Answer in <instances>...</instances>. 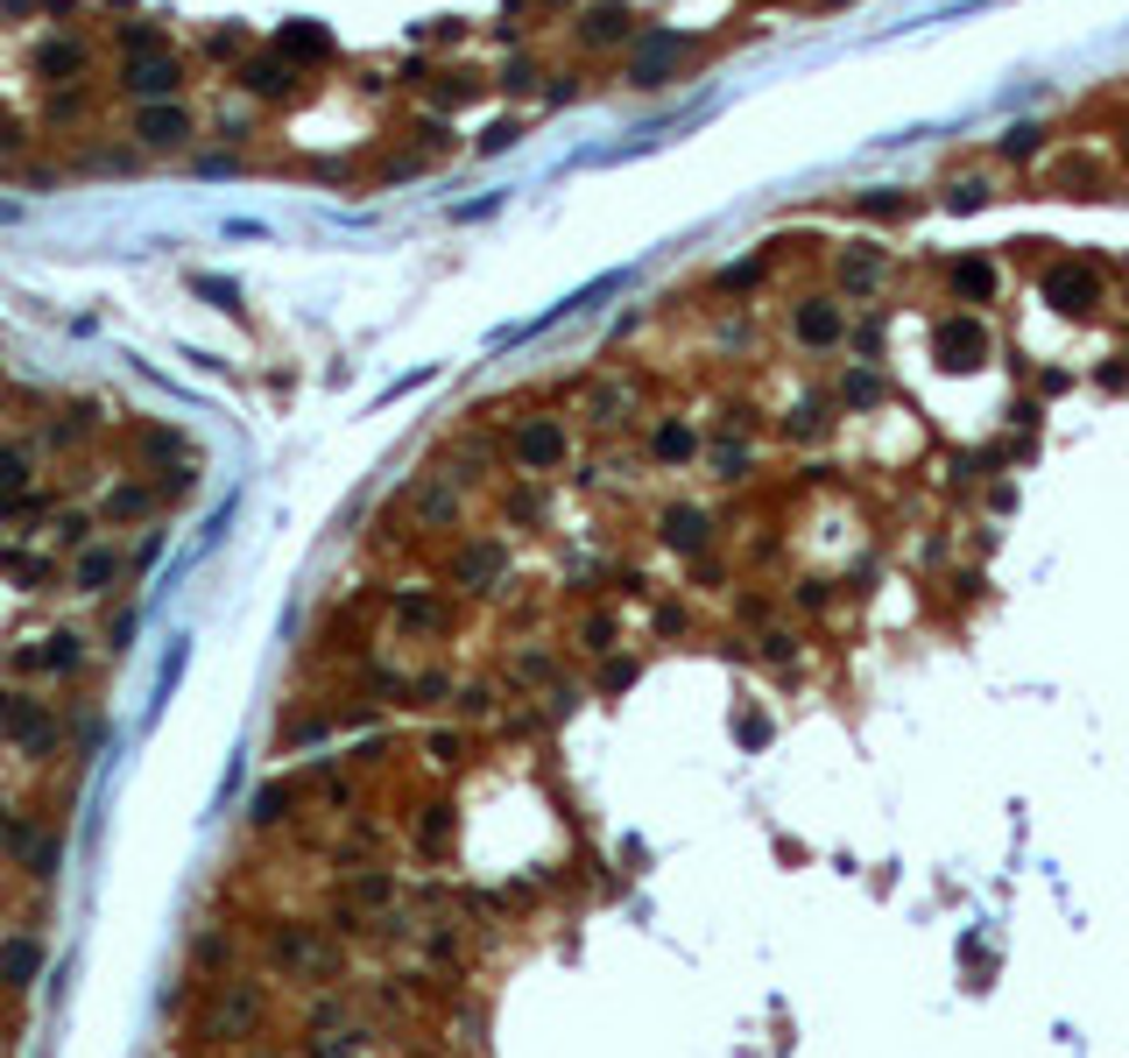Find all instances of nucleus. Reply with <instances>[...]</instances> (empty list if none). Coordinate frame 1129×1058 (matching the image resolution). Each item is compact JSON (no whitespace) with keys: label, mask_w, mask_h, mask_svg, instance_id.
<instances>
[{"label":"nucleus","mask_w":1129,"mask_h":1058,"mask_svg":"<svg viewBox=\"0 0 1129 1058\" xmlns=\"http://www.w3.org/2000/svg\"><path fill=\"white\" fill-rule=\"evenodd\" d=\"M699 57V35L685 29H636V43H628V85L657 92V85H678V71Z\"/></svg>","instance_id":"f257e3e1"},{"label":"nucleus","mask_w":1129,"mask_h":1058,"mask_svg":"<svg viewBox=\"0 0 1129 1058\" xmlns=\"http://www.w3.org/2000/svg\"><path fill=\"white\" fill-rule=\"evenodd\" d=\"M783 325H791L798 353H833V346H848V304H840L833 290H798L791 304H783Z\"/></svg>","instance_id":"f03ea898"},{"label":"nucleus","mask_w":1129,"mask_h":1058,"mask_svg":"<svg viewBox=\"0 0 1129 1058\" xmlns=\"http://www.w3.org/2000/svg\"><path fill=\"white\" fill-rule=\"evenodd\" d=\"M1038 297H1045V311H1059V318H1095L1108 304V283H1101V268H1087V261H1045L1038 268Z\"/></svg>","instance_id":"7ed1b4c3"},{"label":"nucleus","mask_w":1129,"mask_h":1058,"mask_svg":"<svg viewBox=\"0 0 1129 1058\" xmlns=\"http://www.w3.org/2000/svg\"><path fill=\"white\" fill-rule=\"evenodd\" d=\"M995 353V332L982 325V311H940L932 318V360L946 374H974Z\"/></svg>","instance_id":"20e7f679"},{"label":"nucleus","mask_w":1129,"mask_h":1058,"mask_svg":"<svg viewBox=\"0 0 1129 1058\" xmlns=\"http://www.w3.org/2000/svg\"><path fill=\"white\" fill-rule=\"evenodd\" d=\"M509 459H515V466H523L530 480L558 473L565 459H572V431H565V417H523V423H515V438H509Z\"/></svg>","instance_id":"39448f33"},{"label":"nucleus","mask_w":1129,"mask_h":1058,"mask_svg":"<svg viewBox=\"0 0 1129 1058\" xmlns=\"http://www.w3.org/2000/svg\"><path fill=\"white\" fill-rule=\"evenodd\" d=\"M890 283V255L875 240H848L833 255V297H883Z\"/></svg>","instance_id":"423d86ee"},{"label":"nucleus","mask_w":1129,"mask_h":1058,"mask_svg":"<svg viewBox=\"0 0 1129 1058\" xmlns=\"http://www.w3.org/2000/svg\"><path fill=\"white\" fill-rule=\"evenodd\" d=\"M940 283H946V297L961 304V311H982V304L1003 297V268H995V255H953L940 268Z\"/></svg>","instance_id":"0eeeda50"},{"label":"nucleus","mask_w":1129,"mask_h":1058,"mask_svg":"<svg viewBox=\"0 0 1129 1058\" xmlns=\"http://www.w3.org/2000/svg\"><path fill=\"white\" fill-rule=\"evenodd\" d=\"M135 134H142V148H191L198 142V113L184 100H148L135 113Z\"/></svg>","instance_id":"6e6552de"},{"label":"nucleus","mask_w":1129,"mask_h":1058,"mask_svg":"<svg viewBox=\"0 0 1129 1058\" xmlns=\"http://www.w3.org/2000/svg\"><path fill=\"white\" fill-rule=\"evenodd\" d=\"M403 502H410V515H417L424 530H452L459 515H466V494H459V480H452V473H424V480H410V494H403Z\"/></svg>","instance_id":"1a4fd4ad"},{"label":"nucleus","mask_w":1129,"mask_h":1058,"mask_svg":"<svg viewBox=\"0 0 1129 1058\" xmlns=\"http://www.w3.org/2000/svg\"><path fill=\"white\" fill-rule=\"evenodd\" d=\"M572 35H579V50H622V43H636V8L628 0H593L572 22Z\"/></svg>","instance_id":"9d476101"},{"label":"nucleus","mask_w":1129,"mask_h":1058,"mask_svg":"<svg viewBox=\"0 0 1129 1058\" xmlns=\"http://www.w3.org/2000/svg\"><path fill=\"white\" fill-rule=\"evenodd\" d=\"M657 544L678 551V557H699L706 544H714V515H706L699 502H671L657 515Z\"/></svg>","instance_id":"9b49d317"},{"label":"nucleus","mask_w":1129,"mask_h":1058,"mask_svg":"<svg viewBox=\"0 0 1129 1058\" xmlns=\"http://www.w3.org/2000/svg\"><path fill=\"white\" fill-rule=\"evenodd\" d=\"M261 1024V995L240 988V980H226V988L213 995V1009H205V1037H247Z\"/></svg>","instance_id":"f8f14e48"},{"label":"nucleus","mask_w":1129,"mask_h":1058,"mask_svg":"<svg viewBox=\"0 0 1129 1058\" xmlns=\"http://www.w3.org/2000/svg\"><path fill=\"white\" fill-rule=\"evenodd\" d=\"M184 85V64H177V57H135V64H121V92H127V100H170V92H177Z\"/></svg>","instance_id":"ddd939ff"},{"label":"nucleus","mask_w":1129,"mask_h":1058,"mask_svg":"<svg viewBox=\"0 0 1129 1058\" xmlns=\"http://www.w3.org/2000/svg\"><path fill=\"white\" fill-rule=\"evenodd\" d=\"M1045 184L1059 191V198H1101V191H1108V163L1101 156H1051Z\"/></svg>","instance_id":"4468645a"},{"label":"nucleus","mask_w":1129,"mask_h":1058,"mask_svg":"<svg viewBox=\"0 0 1129 1058\" xmlns=\"http://www.w3.org/2000/svg\"><path fill=\"white\" fill-rule=\"evenodd\" d=\"M883 396H890V374L875 368V360H854V368L833 381V402H840L848 417H869V410H883Z\"/></svg>","instance_id":"2eb2a0df"},{"label":"nucleus","mask_w":1129,"mask_h":1058,"mask_svg":"<svg viewBox=\"0 0 1129 1058\" xmlns=\"http://www.w3.org/2000/svg\"><path fill=\"white\" fill-rule=\"evenodd\" d=\"M502 565H509L502 544H494V536H473V544H459V557H452V579L473 586V593H487L494 579H502Z\"/></svg>","instance_id":"dca6fc26"},{"label":"nucleus","mask_w":1129,"mask_h":1058,"mask_svg":"<svg viewBox=\"0 0 1129 1058\" xmlns=\"http://www.w3.org/2000/svg\"><path fill=\"white\" fill-rule=\"evenodd\" d=\"M276 57L290 71H304V64H332V35H325L318 22H283L276 29Z\"/></svg>","instance_id":"f3484780"},{"label":"nucleus","mask_w":1129,"mask_h":1058,"mask_svg":"<svg viewBox=\"0 0 1129 1058\" xmlns=\"http://www.w3.org/2000/svg\"><path fill=\"white\" fill-rule=\"evenodd\" d=\"M234 79H240V92H255V100H290V79H297V71L269 50V57H247V64H234Z\"/></svg>","instance_id":"a211bd4d"},{"label":"nucleus","mask_w":1129,"mask_h":1058,"mask_svg":"<svg viewBox=\"0 0 1129 1058\" xmlns=\"http://www.w3.org/2000/svg\"><path fill=\"white\" fill-rule=\"evenodd\" d=\"M649 459H657V466H692V459H699V431L685 417H657V431H649Z\"/></svg>","instance_id":"6ab92c4d"},{"label":"nucleus","mask_w":1129,"mask_h":1058,"mask_svg":"<svg viewBox=\"0 0 1129 1058\" xmlns=\"http://www.w3.org/2000/svg\"><path fill=\"white\" fill-rule=\"evenodd\" d=\"M121 572H127L121 551H113V544H92V551H79V565H71V586H79V593H106Z\"/></svg>","instance_id":"aec40b11"},{"label":"nucleus","mask_w":1129,"mask_h":1058,"mask_svg":"<svg viewBox=\"0 0 1129 1058\" xmlns=\"http://www.w3.org/2000/svg\"><path fill=\"white\" fill-rule=\"evenodd\" d=\"M156 502H163V494H156V480H121V487H113L106 494V523H142V515H156Z\"/></svg>","instance_id":"412c9836"},{"label":"nucleus","mask_w":1129,"mask_h":1058,"mask_svg":"<svg viewBox=\"0 0 1129 1058\" xmlns=\"http://www.w3.org/2000/svg\"><path fill=\"white\" fill-rule=\"evenodd\" d=\"M35 71H43V79H50V85H64V79H79V71H85V43H79V35H50V43H43V50H35Z\"/></svg>","instance_id":"4be33fe9"},{"label":"nucleus","mask_w":1129,"mask_h":1058,"mask_svg":"<svg viewBox=\"0 0 1129 1058\" xmlns=\"http://www.w3.org/2000/svg\"><path fill=\"white\" fill-rule=\"evenodd\" d=\"M833 410H840L833 389H827V396H805L791 417H783V438H819V431H833Z\"/></svg>","instance_id":"5701e85b"},{"label":"nucleus","mask_w":1129,"mask_h":1058,"mask_svg":"<svg viewBox=\"0 0 1129 1058\" xmlns=\"http://www.w3.org/2000/svg\"><path fill=\"white\" fill-rule=\"evenodd\" d=\"M988 198H995V177H988V170H967V177H953V184L940 191L946 212H982Z\"/></svg>","instance_id":"b1692460"},{"label":"nucleus","mask_w":1129,"mask_h":1058,"mask_svg":"<svg viewBox=\"0 0 1129 1058\" xmlns=\"http://www.w3.org/2000/svg\"><path fill=\"white\" fill-rule=\"evenodd\" d=\"M628 410H636V389H622V381L593 389V402H586V417L601 423V431H622V423H628Z\"/></svg>","instance_id":"393cba45"},{"label":"nucleus","mask_w":1129,"mask_h":1058,"mask_svg":"<svg viewBox=\"0 0 1129 1058\" xmlns=\"http://www.w3.org/2000/svg\"><path fill=\"white\" fill-rule=\"evenodd\" d=\"M854 212H861V219H911L917 198H911V191H854Z\"/></svg>","instance_id":"a878e982"},{"label":"nucleus","mask_w":1129,"mask_h":1058,"mask_svg":"<svg viewBox=\"0 0 1129 1058\" xmlns=\"http://www.w3.org/2000/svg\"><path fill=\"white\" fill-rule=\"evenodd\" d=\"M29 480H35V459H29V445H0V502L29 494Z\"/></svg>","instance_id":"bb28decb"},{"label":"nucleus","mask_w":1129,"mask_h":1058,"mask_svg":"<svg viewBox=\"0 0 1129 1058\" xmlns=\"http://www.w3.org/2000/svg\"><path fill=\"white\" fill-rule=\"evenodd\" d=\"M995 156H1003V163H1030V156H1045V127H1038V121H1017V127L1003 134V142H995Z\"/></svg>","instance_id":"cd10ccee"},{"label":"nucleus","mask_w":1129,"mask_h":1058,"mask_svg":"<svg viewBox=\"0 0 1129 1058\" xmlns=\"http://www.w3.org/2000/svg\"><path fill=\"white\" fill-rule=\"evenodd\" d=\"M396 622L403 628H445V600H431V593H396Z\"/></svg>","instance_id":"c85d7f7f"},{"label":"nucleus","mask_w":1129,"mask_h":1058,"mask_svg":"<svg viewBox=\"0 0 1129 1058\" xmlns=\"http://www.w3.org/2000/svg\"><path fill=\"white\" fill-rule=\"evenodd\" d=\"M756 283H770V255H756V261H735V268H720V276H714V290H720V297H741V290H756Z\"/></svg>","instance_id":"c756f323"},{"label":"nucleus","mask_w":1129,"mask_h":1058,"mask_svg":"<svg viewBox=\"0 0 1129 1058\" xmlns=\"http://www.w3.org/2000/svg\"><path fill=\"white\" fill-rule=\"evenodd\" d=\"M184 283L213 304V311H240V283H234V276H205V268H198V276H184Z\"/></svg>","instance_id":"7c9ffc66"},{"label":"nucleus","mask_w":1129,"mask_h":1058,"mask_svg":"<svg viewBox=\"0 0 1129 1058\" xmlns=\"http://www.w3.org/2000/svg\"><path fill=\"white\" fill-rule=\"evenodd\" d=\"M848 339H854V353H861V360H875V353L890 346V325H883V311H875V318H861V325H848ZM875 368H883V360H875Z\"/></svg>","instance_id":"2f4dec72"},{"label":"nucleus","mask_w":1129,"mask_h":1058,"mask_svg":"<svg viewBox=\"0 0 1129 1058\" xmlns=\"http://www.w3.org/2000/svg\"><path fill=\"white\" fill-rule=\"evenodd\" d=\"M445 840H452V812H445V804H431V819L417 825V846H424V854H445Z\"/></svg>","instance_id":"473e14b6"},{"label":"nucleus","mask_w":1129,"mask_h":1058,"mask_svg":"<svg viewBox=\"0 0 1129 1058\" xmlns=\"http://www.w3.org/2000/svg\"><path fill=\"white\" fill-rule=\"evenodd\" d=\"M142 452H148V459H184L191 445H184V431H170V423H156V431H142Z\"/></svg>","instance_id":"72a5a7b5"},{"label":"nucleus","mask_w":1129,"mask_h":1058,"mask_svg":"<svg viewBox=\"0 0 1129 1058\" xmlns=\"http://www.w3.org/2000/svg\"><path fill=\"white\" fill-rule=\"evenodd\" d=\"M290 798H297V783H269V791L255 798V819H261V825H276L283 812H290Z\"/></svg>","instance_id":"f704fd0d"},{"label":"nucleus","mask_w":1129,"mask_h":1058,"mask_svg":"<svg viewBox=\"0 0 1129 1058\" xmlns=\"http://www.w3.org/2000/svg\"><path fill=\"white\" fill-rule=\"evenodd\" d=\"M515 134H523V121H494L481 142H473V156H502V148H515Z\"/></svg>","instance_id":"c9c22d12"},{"label":"nucleus","mask_w":1129,"mask_h":1058,"mask_svg":"<svg viewBox=\"0 0 1129 1058\" xmlns=\"http://www.w3.org/2000/svg\"><path fill=\"white\" fill-rule=\"evenodd\" d=\"M35 959H43V953H35L29 938H22V946H8V953H0V974H8V980H29V974H35Z\"/></svg>","instance_id":"e433bc0d"},{"label":"nucleus","mask_w":1129,"mask_h":1058,"mask_svg":"<svg viewBox=\"0 0 1129 1058\" xmlns=\"http://www.w3.org/2000/svg\"><path fill=\"white\" fill-rule=\"evenodd\" d=\"M121 50H127V57H156V50H163V29H148V22L121 29Z\"/></svg>","instance_id":"4c0bfd02"},{"label":"nucleus","mask_w":1129,"mask_h":1058,"mask_svg":"<svg viewBox=\"0 0 1129 1058\" xmlns=\"http://www.w3.org/2000/svg\"><path fill=\"white\" fill-rule=\"evenodd\" d=\"M191 487H198V473H191L184 459H177V466H163V480H156V494H163V502H177V494H191Z\"/></svg>","instance_id":"58836bf2"},{"label":"nucleus","mask_w":1129,"mask_h":1058,"mask_svg":"<svg viewBox=\"0 0 1129 1058\" xmlns=\"http://www.w3.org/2000/svg\"><path fill=\"white\" fill-rule=\"evenodd\" d=\"M509 515H515V523H537V515H544V494H537V487H515V494H509Z\"/></svg>","instance_id":"ea45409f"},{"label":"nucleus","mask_w":1129,"mask_h":1058,"mask_svg":"<svg viewBox=\"0 0 1129 1058\" xmlns=\"http://www.w3.org/2000/svg\"><path fill=\"white\" fill-rule=\"evenodd\" d=\"M502 85H509V92H530V85H537V64H530V57H515V64L502 71Z\"/></svg>","instance_id":"a19ab883"},{"label":"nucleus","mask_w":1129,"mask_h":1058,"mask_svg":"<svg viewBox=\"0 0 1129 1058\" xmlns=\"http://www.w3.org/2000/svg\"><path fill=\"white\" fill-rule=\"evenodd\" d=\"M85 530H92V515H64V523H57V544H85Z\"/></svg>","instance_id":"79ce46f5"},{"label":"nucleus","mask_w":1129,"mask_h":1058,"mask_svg":"<svg viewBox=\"0 0 1129 1058\" xmlns=\"http://www.w3.org/2000/svg\"><path fill=\"white\" fill-rule=\"evenodd\" d=\"M106 635H113V649H127V643H135V607H127V614H113V628H106Z\"/></svg>","instance_id":"37998d69"},{"label":"nucleus","mask_w":1129,"mask_h":1058,"mask_svg":"<svg viewBox=\"0 0 1129 1058\" xmlns=\"http://www.w3.org/2000/svg\"><path fill=\"white\" fill-rule=\"evenodd\" d=\"M565 100H579V79H572V71H558V85H551V106H565Z\"/></svg>","instance_id":"c03bdc74"},{"label":"nucleus","mask_w":1129,"mask_h":1058,"mask_svg":"<svg viewBox=\"0 0 1129 1058\" xmlns=\"http://www.w3.org/2000/svg\"><path fill=\"white\" fill-rule=\"evenodd\" d=\"M798 600H805V607H827V600H833V586H819V579H805V586H798Z\"/></svg>","instance_id":"a18cd8bd"},{"label":"nucleus","mask_w":1129,"mask_h":1058,"mask_svg":"<svg viewBox=\"0 0 1129 1058\" xmlns=\"http://www.w3.org/2000/svg\"><path fill=\"white\" fill-rule=\"evenodd\" d=\"M14 219H22V205H14V198H0V226H14Z\"/></svg>","instance_id":"49530a36"},{"label":"nucleus","mask_w":1129,"mask_h":1058,"mask_svg":"<svg viewBox=\"0 0 1129 1058\" xmlns=\"http://www.w3.org/2000/svg\"><path fill=\"white\" fill-rule=\"evenodd\" d=\"M544 8H572V0H544Z\"/></svg>","instance_id":"de8ad7c7"},{"label":"nucleus","mask_w":1129,"mask_h":1058,"mask_svg":"<svg viewBox=\"0 0 1129 1058\" xmlns=\"http://www.w3.org/2000/svg\"><path fill=\"white\" fill-rule=\"evenodd\" d=\"M833 8H848V0H833Z\"/></svg>","instance_id":"09e8293b"},{"label":"nucleus","mask_w":1129,"mask_h":1058,"mask_svg":"<svg viewBox=\"0 0 1129 1058\" xmlns=\"http://www.w3.org/2000/svg\"><path fill=\"white\" fill-rule=\"evenodd\" d=\"M0 840H8V833H0Z\"/></svg>","instance_id":"8fccbe9b"}]
</instances>
